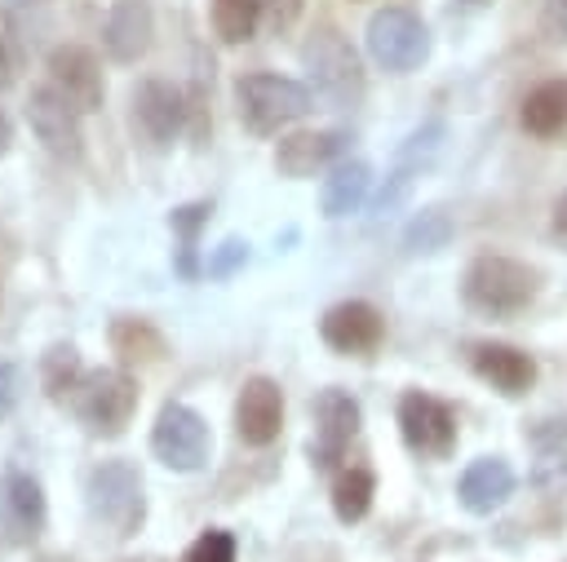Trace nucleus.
<instances>
[{
	"label": "nucleus",
	"instance_id": "423d86ee",
	"mask_svg": "<svg viewBox=\"0 0 567 562\" xmlns=\"http://www.w3.org/2000/svg\"><path fill=\"white\" fill-rule=\"evenodd\" d=\"M368 53L390 75H408V71H416L430 58V31H425V22L412 9L385 4L368 22Z\"/></svg>",
	"mask_w": 567,
	"mask_h": 562
},
{
	"label": "nucleus",
	"instance_id": "cd10ccee",
	"mask_svg": "<svg viewBox=\"0 0 567 562\" xmlns=\"http://www.w3.org/2000/svg\"><path fill=\"white\" fill-rule=\"evenodd\" d=\"M182 562H235V535L221 531V527H208V531L186 549Z\"/></svg>",
	"mask_w": 567,
	"mask_h": 562
},
{
	"label": "nucleus",
	"instance_id": "c85d7f7f",
	"mask_svg": "<svg viewBox=\"0 0 567 562\" xmlns=\"http://www.w3.org/2000/svg\"><path fill=\"white\" fill-rule=\"evenodd\" d=\"M540 31H545V40L567 44V0H545V9H540Z\"/></svg>",
	"mask_w": 567,
	"mask_h": 562
},
{
	"label": "nucleus",
	"instance_id": "2f4dec72",
	"mask_svg": "<svg viewBox=\"0 0 567 562\" xmlns=\"http://www.w3.org/2000/svg\"><path fill=\"white\" fill-rule=\"evenodd\" d=\"M244 248H248V243H239V239L221 243V252H217V261H208V270H213V274H226V270H230V266H235L239 257H248Z\"/></svg>",
	"mask_w": 567,
	"mask_h": 562
},
{
	"label": "nucleus",
	"instance_id": "9b49d317",
	"mask_svg": "<svg viewBox=\"0 0 567 562\" xmlns=\"http://www.w3.org/2000/svg\"><path fill=\"white\" fill-rule=\"evenodd\" d=\"M49 84H53L80 115L97 111L102 97H106L102 66H97V58H93L84 44H58V49L49 53Z\"/></svg>",
	"mask_w": 567,
	"mask_h": 562
},
{
	"label": "nucleus",
	"instance_id": "6e6552de",
	"mask_svg": "<svg viewBox=\"0 0 567 562\" xmlns=\"http://www.w3.org/2000/svg\"><path fill=\"white\" fill-rule=\"evenodd\" d=\"M399 434H403V443L412 451L443 460L456 447V416H452V407L443 398H434L425 389H408L399 398Z\"/></svg>",
	"mask_w": 567,
	"mask_h": 562
},
{
	"label": "nucleus",
	"instance_id": "f3484780",
	"mask_svg": "<svg viewBox=\"0 0 567 562\" xmlns=\"http://www.w3.org/2000/svg\"><path fill=\"white\" fill-rule=\"evenodd\" d=\"M151 35H155V18H151V4L146 0H115L106 9V22H102V44L111 53V62H137L146 49H151Z\"/></svg>",
	"mask_w": 567,
	"mask_h": 562
},
{
	"label": "nucleus",
	"instance_id": "0eeeda50",
	"mask_svg": "<svg viewBox=\"0 0 567 562\" xmlns=\"http://www.w3.org/2000/svg\"><path fill=\"white\" fill-rule=\"evenodd\" d=\"M151 451L159 465H168L177 473H195L213 456V429L195 407L164 403L155 416V429H151Z\"/></svg>",
	"mask_w": 567,
	"mask_h": 562
},
{
	"label": "nucleus",
	"instance_id": "473e14b6",
	"mask_svg": "<svg viewBox=\"0 0 567 562\" xmlns=\"http://www.w3.org/2000/svg\"><path fill=\"white\" fill-rule=\"evenodd\" d=\"M554 235L567 243V195H558V204H554Z\"/></svg>",
	"mask_w": 567,
	"mask_h": 562
},
{
	"label": "nucleus",
	"instance_id": "b1692460",
	"mask_svg": "<svg viewBox=\"0 0 567 562\" xmlns=\"http://www.w3.org/2000/svg\"><path fill=\"white\" fill-rule=\"evenodd\" d=\"M261 13H266V0H213V4H208L213 31H217L221 44H244V40H252Z\"/></svg>",
	"mask_w": 567,
	"mask_h": 562
},
{
	"label": "nucleus",
	"instance_id": "9d476101",
	"mask_svg": "<svg viewBox=\"0 0 567 562\" xmlns=\"http://www.w3.org/2000/svg\"><path fill=\"white\" fill-rule=\"evenodd\" d=\"M44 518H49V504H44V487L22 473V469H9L0 478V540L4 544H31L40 531H44Z\"/></svg>",
	"mask_w": 567,
	"mask_h": 562
},
{
	"label": "nucleus",
	"instance_id": "2eb2a0df",
	"mask_svg": "<svg viewBox=\"0 0 567 562\" xmlns=\"http://www.w3.org/2000/svg\"><path fill=\"white\" fill-rule=\"evenodd\" d=\"M319 336L337 354H372L385 336V319L368 301H341L319 319Z\"/></svg>",
	"mask_w": 567,
	"mask_h": 562
},
{
	"label": "nucleus",
	"instance_id": "39448f33",
	"mask_svg": "<svg viewBox=\"0 0 567 562\" xmlns=\"http://www.w3.org/2000/svg\"><path fill=\"white\" fill-rule=\"evenodd\" d=\"M306 66H310V80L315 89L332 102V106H359L363 97V66H359V53L350 49V40L332 27H319L306 49H301Z\"/></svg>",
	"mask_w": 567,
	"mask_h": 562
},
{
	"label": "nucleus",
	"instance_id": "4be33fe9",
	"mask_svg": "<svg viewBox=\"0 0 567 562\" xmlns=\"http://www.w3.org/2000/svg\"><path fill=\"white\" fill-rule=\"evenodd\" d=\"M523 128L532 137H554L567 128V80H545L536 84L527 97H523V111H518Z\"/></svg>",
	"mask_w": 567,
	"mask_h": 562
},
{
	"label": "nucleus",
	"instance_id": "412c9836",
	"mask_svg": "<svg viewBox=\"0 0 567 562\" xmlns=\"http://www.w3.org/2000/svg\"><path fill=\"white\" fill-rule=\"evenodd\" d=\"M111 350L120 354V363H137V367H146V363H159L164 354H168V341H164V332L151 323V319H142V314H120V319H111Z\"/></svg>",
	"mask_w": 567,
	"mask_h": 562
},
{
	"label": "nucleus",
	"instance_id": "f03ea898",
	"mask_svg": "<svg viewBox=\"0 0 567 562\" xmlns=\"http://www.w3.org/2000/svg\"><path fill=\"white\" fill-rule=\"evenodd\" d=\"M536 288H540V274L527 261H514V257H501V252L474 257L465 279H461L465 301L483 314H496V319L527 310L536 301Z\"/></svg>",
	"mask_w": 567,
	"mask_h": 562
},
{
	"label": "nucleus",
	"instance_id": "f8f14e48",
	"mask_svg": "<svg viewBox=\"0 0 567 562\" xmlns=\"http://www.w3.org/2000/svg\"><path fill=\"white\" fill-rule=\"evenodd\" d=\"M284 425V389L270 376H248L235 394V434L248 447H270Z\"/></svg>",
	"mask_w": 567,
	"mask_h": 562
},
{
	"label": "nucleus",
	"instance_id": "5701e85b",
	"mask_svg": "<svg viewBox=\"0 0 567 562\" xmlns=\"http://www.w3.org/2000/svg\"><path fill=\"white\" fill-rule=\"evenodd\" d=\"M532 447H536V482L567 487V420H540L532 429Z\"/></svg>",
	"mask_w": 567,
	"mask_h": 562
},
{
	"label": "nucleus",
	"instance_id": "20e7f679",
	"mask_svg": "<svg viewBox=\"0 0 567 562\" xmlns=\"http://www.w3.org/2000/svg\"><path fill=\"white\" fill-rule=\"evenodd\" d=\"M66 403L93 434H124V425L137 412V381L124 367H97L84 372Z\"/></svg>",
	"mask_w": 567,
	"mask_h": 562
},
{
	"label": "nucleus",
	"instance_id": "4468645a",
	"mask_svg": "<svg viewBox=\"0 0 567 562\" xmlns=\"http://www.w3.org/2000/svg\"><path fill=\"white\" fill-rule=\"evenodd\" d=\"M27 124L44 142V150H53L62 159H75L80 155V142H84L80 137V111L53 84L31 89V97H27Z\"/></svg>",
	"mask_w": 567,
	"mask_h": 562
},
{
	"label": "nucleus",
	"instance_id": "a211bd4d",
	"mask_svg": "<svg viewBox=\"0 0 567 562\" xmlns=\"http://www.w3.org/2000/svg\"><path fill=\"white\" fill-rule=\"evenodd\" d=\"M474 372H478V381H487V385L501 389L505 398L527 394L532 381H536L532 354H523V350H514V345H501V341L474 345Z\"/></svg>",
	"mask_w": 567,
	"mask_h": 562
},
{
	"label": "nucleus",
	"instance_id": "ddd939ff",
	"mask_svg": "<svg viewBox=\"0 0 567 562\" xmlns=\"http://www.w3.org/2000/svg\"><path fill=\"white\" fill-rule=\"evenodd\" d=\"M359 434V403L346 389H319L315 398V438H310V460L319 469H332L350 438Z\"/></svg>",
	"mask_w": 567,
	"mask_h": 562
},
{
	"label": "nucleus",
	"instance_id": "6ab92c4d",
	"mask_svg": "<svg viewBox=\"0 0 567 562\" xmlns=\"http://www.w3.org/2000/svg\"><path fill=\"white\" fill-rule=\"evenodd\" d=\"M509 491H514V469H509L501 456H478V460L461 473V482H456V496H461V504H465L470 513H492V509H501V504L509 500Z\"/></svg>",
	"mask_w": 567,
	"mask_h": 562
},
{
	"label": "nucleus",
	"instance_id": "7c9ffc66",
	"mask_svg": "<svg viewBox=\"0 0 567 562\" xmlns=\"http://www.w3.org/2000/svg\"><path fill=\"white\" fill-rule=\"evenodd\" d=\"M13 403H18V367L0 363V416H9Z\"/></svg>",
	"mask_w": 567,
	"mask_h": 562
},
{
	"label": "nucleus",
	"instance_id": "72a5a7b5",
	"mask_svg": "<svg viewBox=\"0 0 567 562\" xmlns=\"http://www.w3.org/2000/svg\"><path fill=\"white\" fill-rule=\"evenodd\" d=\"M9 142H13V124H9V115L0 111V155L9 150Z\"/></svg>",
	"mask_w": 567,
	"mask_h": 562
},
{
	"label": "nucleus",
	"instance_id": "a878e982",
	"mask_svg": "<svg viewBox=\"0 0 567 562\" xmlns=\"http://www.w3.org/2000/svg\"><path fill=\"white\" fill-rule=\"evenodd\" d=\"M372 496H377L372 469H346V473L332 482V513H337L341 522H359V518L372 509Z\"/></svg>",
	"mask_w": 567,
	"mask_h": 562
},
{
	"label": "nucleus",
	"instance_id": "7ed1b4c3",
	"mask_svg": "<svg viewBox=\"0 0 567 562\" xmlns=\"http://www.w3.org/2000/svg\"><path fill=\"white\" fill-rule=\"evenodd\" d=\"M89 518L106 527L111 535L128 540L146 522V496H142V473L128 460H102L89 473Z\"/></svg>",
	"mask_w": 567,
	"mask_h": 562
},
{
	"label": "nucleus",
	"instance_id": "393cba45",
	"mask_svg": "<svg viewBox=\"0 0 567 562\" xmlns=\"http://www.w3.org/2000/svg\"><path fill=\"white\" fill-rule=\"evenodd\" d=\"M40 381H44V394L49 398H71L75 385L84 381V363H80V350L75 345H49L44 358H40Z\"/></svg>",
	"mask_w": 567,
	"mask_h": 562
},
{
	"label": "nucleus",
	"instance_id": "bb28decb",
	"mask_svg": "<svg viewBox=\"0 0 567 562\" xmlns=\"http://www.w3.org/2000/svg\"><path fill=\"white\" fill-rule=\"evenodd\" d=\"M447 239H452V217L443 208H421L403 230L408 252H439V248H447Z\"/></svg>",
	"mask_w": 567,
	"mask_h": 562
},
{
	"label": "nucleus",
	"instance_id": "1a4fd4ad",
	"mask_svg": "<svg viewBox=\"0 0 567 562\" xmlns=\"http://www.w3.org/2000/svg\"><path fill=\"white\" fill-rule=\"evenodd\" d=\"M186 115H190V102H186V93L177 84H168V80H142L133 89V133L146 146L164 150L186 128Z\"/></svg>",
	"mask_w": 567,
	"mask_h": 562
},
{
	"label": "nucleus",
	"instance_id": "aec40b11",
	"mask_svg": "<svg viewBox=\"0 0 567 562\" xmlns=\"http://www.w3.org/2000/svg\"><path fill=\"white\" fill-rule=\"evenodd\" d=\"M368 186H372V168L363 159H346V164H332L323 186H319V204H323V217H350L363 208L368 199Z\"/></svg>",
	"mask_w": 567,
	"mask_h": 562
},
{
	"label": "nucleus",
	"instance_id": "f704fd0d",
	"mask_svg": "<svg viewBox=\"0 0 567 562\" xmlns=\"http://www.w3.org/2000/svg\"><path fill=\"white\" fill-rule=\"evenodd\" d=\"M465 4H483V0H465Z\"/></svg>",
	"mask_w": 567,
	"mask_h": 562
},
{
	"label": "nucleus",
	"instance_id": "c756f323",
	"mask_svg": "<svg viewBox=\"0 0 567 562\" xmlns=\"http://www.w3.org/2000/svg\"><path fill=\"white\" fill-rule=\"evenodd\" d=\"M297 13H301V0H266V18L275 31H288L297 22Z\"/></svg>",
	"mask_w": 567,
	"mask_h": 562
},
{
	"label": "nucleus",
	"instance_id": "dca6fc26",
	"mask_svg": "<svg viewBox=\"0 0 567 562\" xmlns=\"http://www.w3.org/2000/svg\"><path fill=\"white\" fill-rule=\"evenodd\" d=\"M341 146H346V133L341 128H301V133L279 137L275 168L284 177H315V173H323V168L337 164Z\"/></svg>",
	"mask_w": 567,
	"mask_h": 562
},
{
	"label": "nucleus",
	"instance_id": "f257e3e1",
	"mask_svg": "<svg viewBox=\"0 0 567 562\" xmlns=\"http://www.w3.org/2000/svg\"><path fill=\"white\" fill-rule=\"evenodd\" d=\"M235 111L252 137H275L310 111V89L275 71H248L235 80Z\"/></svg>",
	"mask_w": 567,
	"mask_h": 562
}]
</instances>
